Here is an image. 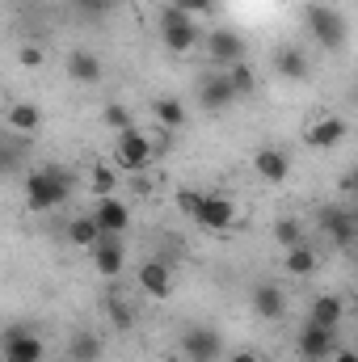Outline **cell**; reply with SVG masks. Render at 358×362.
<instances>
[{
    "mask_svg": "<svg viewBox=\"0 0 358 362\" xmlns=\"http://www.w3.org/2000/svg\"><path fill=\"white\" fill-rule=\"evenodd\" d=\"M135 282H139V291H144L148 299H156V303H165V299L173 295V270H169L165 262H156V257L135 270Z\"/></svg>",
    "mask_w": 358,
    "mask_h": 362,
    "instance_id": "obj_14",
    "label": "cell"
},
{
    "mask_svg": "<svg viewBox=\"0 0 358 362\" xmlns=\"http://www.w3.org/2000/svg\"><path fill=\"white\" fill-rule=\"evenodd\" d=\"M198 198H202L198 189H181V194H178V206L185 211V215H194V211H198Z\"/></svg>",
    "mask_w": 358,
    "mask_h": 362,
    "instance_id": "obj_33",
    "label": "cell"
},
{
    "mask_svg": "<svg viewBox=\"0 0 358 362\" xmlns=\"http://www.w3.org/2000/svg\"><path fill=\"white\" fill-rule=\"evenodd\" d=\"M152 160H156V148H152V135H148V131L131 127V131L114 135V165H118V169H127V173L135 177V173H144Z\"/></svg>",
    "mask_w": 358,
    "mask_h": 362,
    "instance_id": "obj_4",
    "label": "cell"
},
{
    "mask_svg": "<svg viewBox=\"0 0 358 362\" xmlns=\"http://www.w3.org/2000/svg\"><path fill=\"white\" fill-rule=\"evenodd\" d=\"M346 135H350L346 118H337V114H321V118L304 131V144H308V148H316V152H329V148H337Z\"/></svg>",
    "mask_w": 358,
    "mask_h": 362,
    "instance_id": "obj_13",
    "label": "cell"
},
{
    "mask_svg": "<svg viewBox=\"0 0 358 362\" xmlns=\"http://www.w3.org/2000/svg\"><path fill=\"white\" fill-rule=\"evenodd\" d=\"M282 266H287V274H291V278H308V274H316V249L295 245V249H287Z\"/></svg>",
    "mask_w": 358,
    "mask_h": 362,
    "instance_id": "obj_25",
    "label": "cell"
},
{
    "mask_svg": "<svg viewBox=\"0 0 358 362\" xmlns=\"http://www.w3.org/2000/svg\"><path fill=\"white\" fill-rule=\"evenodd\" d=\"M350 97H354V101H358V76H354V89H350Z\"/></svg>",
    "mask_w": 358,
    "mask_h": 362,
    "instance_id": "obj_38",
    "label": "cell"
},
{
    "mask_svg": "<svg viewBox=\"0 0 358 362\" xmlns=\"http://www.w3.org/2000/svg\"><path fill=\"white\" fill-rule=\"evenodd\" d=\"M101 127H110L114 135H122V131H131V127H135V118H131V110H127L122 101H110V105L101 110Z\"/></svg>",
    "mask_w": 358,
    "mask_h": 362,
    "instance_id": "obj_27",
    "label": "cell"
},
{
    "mask_svg": "<svg viewBox=\"0 0 358 362\" xmlns=\"http://www.w3.org/2000/svg\"><path fill=\"white\" fill-rule=\"evenodd\" d=\"M89 257H93V270L101 274V278H118L122 266H127V245H122V236H110L105 232L89 249Z\"/></svg>",
    "mask_w": 358,
    "mask_h": 362,
    "instance_id": "obj_11",
    "label": "cell"
},
{
    "mask_svg": "<svg viewBox=\"0 0 358 362\" xmlns=\"http://www.w3.org/2000/svg\"><path fill=\"white\" fill-rule=\"evenodd\" d=\"M81 13H89V17H105V13H114L122 0H72Z\"/></svg>",
    "mask_w": 358,
    "mask_h": 362,
    "instance_id": "obj_30",
    "label": "cell"
},
{
    "mask_svg": "<svg viewBox=\"0 0 358 362\" xmlns=\"http://www.w3.org/2000/svg\"><path fill=\"white\" fill-rule=\"evenodd\" d=\"M274 72H278L282 81H308V76H312V64H308L304 47H295V42H282V47L274 51Z\"/></svg>",
    "mask_w": 358,
    "mask_h": 362,
    "instance_id": "obj_15",
    "label": "cell"
},
{
    "mask_svg": "<svg viewBox=\"0 0 358 362\" xmlns=\"http://www.w3.org/2000/svg\"><path fill=\"white\" fill-rule=\"evenodd\" d=\"M68 81H76V85H97L101 81V59L85 51V47H76V51H68Z\"/></svg>",
    "mask_w": 358,
    "mask_h": 362,
    "instance_id": "obj_19",
    "label": "cell"
},
{
    "mask_svg": "<svg viewBox=\"0 0 358 362\" xmlns=\"http://www.w3.org/2000/svg\"><path fill=\"white\" fill-rule=\"evenodd\" d=\"M93 219L101 223V232H110V236H122V232L131 228V206H127L122 198H97V206H93Z\"/></svg>",
    "mask_w": 358,
    "mask_h": 362,
    "instance_id": "obj_16",
    "label": "cell"
},
{
    "mask_svg": "<svg viewBox=\"0 0 358 362\" xmlns=\"http://www.w3.org/2000/svg\"><path fill=\"white\" fill-rule=\"evenodd\" d=\"M194 223H202L207 232H228L236 223V202L228 194H202L198 211H194Z\"/></svg>",
    "mask_w": 358,
    "mask_h": 362,
    "instance_id": "obj_8",
    "label": "cell"
},
{
    "mask_svg": "<svg viewBox=\"0 0 358 362\" xmlns=\"http://www.w3.org/2000/svg\"><path fill=\"white\" fill-rule=\"evenodd\" d=\"M131 308L122 303V299H110V320H114V329H131Z\"/></svg>",
    "mask_w": 358,
    "mask_h": 362,
    "instance_id": "obj_31",
    "label": "cell"
},
{
    "mask_svg": "<svg viewBox=\"0 0 358 362\" xmlns=\"http://www.w3.org/2000/svg\"><path fill=\"white\" fill-rule=\"evenodd\" d=\"M89 189H93V198H114V189H118V169L97 160L89 169Z\"/></svg>",
    "mask_w": 358,
    "mask_h": 362,
    "instance_id": "obj_26",
    "label": "cell"
},
{
    "mask_svg": "<svg viewBox=\"0 0 358 362\" xmlns=\"http://www.w3.org/2000/svg\"><path fill=\"white\" fill-rule=\"evenodd\" d=\"M253 312L262 320H282L287 316V295H282L278 282H258L253 286Z\"/></svg>",
    "mask_w": 358,
    "mask_h": 362,
    "instance_id": "obj_18",
    "label": "cell"
},
{
    "mask_svg": "<svg viewBox=\"0 0 358 362\" xmlns=\"http://www.w3.org/2000/svg\"><path fill=\"white\" fill-rule=\"evenodd\" d=\"M304 21H308V34L316 38V47H325V51H346L350 25H346V17H342L333 4H308V8H304Z\"/></svg>",
    "mask_w": 358,
    "mask_h": 362,
    "instance_id": "obj_2",
    "label": "cell"
},
{
    "mask_svg": "<svg viewBox=\"0 0 358 362\" xmlns=\"http://www.w3.org/2000/svg\"><path fill=\"white\" fill-rule=\"evenodd\" d=\"M156 30H161V42H165L173 55H190V51L207 38V34L198 30V21H194L190 13H181L178 4H165V8H161Z\"/></svg>",
    "mask_w": 358,
    "mask_h": 362,
    "instance_id": "obj_3",
    "label": "cell"
},
{
    "mask_svg": "<svg viewBox=\"0 0 358 362\" xmlns=\"http://www.w3.org/2000/svg\"><path fill=\"white\" fill-rule=\"evenodd\" d=\"M350 253H354V266H358V240H354V249H350Z\"/></svg>",
    "mask_w": 358,
    "mask_h": 362,
    "instance_id": "obj_39",
    "label": "cell"
},
{
    "mask_svg": "<svg viewBox=\"0 0 358 362\" xmlns=\"http://www.w3.org/2000/svg\"><path fill=\"white\" fill-rule=\"evenodd\" d=\"M194 97H198V110H202V114H224V110L236 101V89H232L228 72H207V76H198Z\"/></svg>",
    "mask_w": 358,
    "mask_h": 362,
    "instance_id": "obj_7",
    "label": "cell"
},
{
    "mask_svg": "<svg viewBox=\"0 0 358 362\" xmlns=\"http://www.w3.org/2000/svg\"><path fill=\"white\" fill-rule=\"evenodd\" d=\"M181 358L185 362H215L224 354V337L211 329V325H190L185 333H181Z\"/></svg>",
    "mask_w": 358,
    "mask_h": 362,
    "instance_id": "obj_6",
    "label": "cell"
},
{
    "mask_svg": "<svg viewBox=\"0 0 358 362\" xmlns=\"http://www.w3.org/2000/svg\"><path fill=\"white\" fill-rule=\"evenodd\" d=\"M101 236H105V232H101V223H97L93 215H76V219L68 223V245H76V249H93Z\"/></svg>",
    "mask_w": 358,
    "mask_h": 362,
    "instance_id": "obj_24",
    "label": "cell"
},
{
    "mask_svg": "<svg viewBox=\"0 0 358 362\" xmlns=\"http://www.w3.org/2000/svg\"><path fill=\"white\" fill-rule=\"evenodd\" d=\"M152 118L161 122V131H181L185 127V101H178V97H156L152 101Z\"/></svg>",
    "mask_w": 358,
    "mask_h": 362,
    "instance_id": "obj_22",
    "label": "cell"
},
{
    "mask_svg": "<svg viewBox=\"0 0 358 362\" xmlns=\"http://www.w3.org/2000/svg\"><path fill=\"white\" fill-rule=\"evenodd\" d=\"M173 4H178L181 13H190V17H194V13H202V17L215 13V0H173Z\"/></svg>",
    "mask_w": 358,
    "mask_h": 362,
    "instance_id": "obj_32",
    "label": "cell"
},
{
    "mask_svg": "<svg viewBox=\"0 0 358 362\" xmlns=\"http://www.w3.org/2000/svg\"><path fill=\"white\" fill-rule=\"evenodd\" d=\"M299 354L308 362H325V358H333L337 354V333L333 329H325V325H304L299 329Z\"/></svg>",
    "mask_w": 358,
    "mask_h": 362,
    "instance_id": "obj_12",
    "label": "cell"
},
{
    "mask_svg": "<svg viewBox=\"0 0 358 362\" xmlns=\"http://www.w3.org/2000/svg\"><path fill=\"white\" fill-rule=\"evenodd\" d=\"M337 185H342V194H346V198H358V165L342 181H337Z\"/></svg>",
    "mask_w": 358,
    "mask_h": 362,
    "instance_id": "obj_34",
    "label": "cell"
},
{
    "mask_svg": "<svg viewBox=\"0 0 358 362\" xmlns=\"http://www.w3.org/2000/svg\"><path fill=\"white\" fill-rule=\"evenodd\" d=\"M228 81H232L236 97H249V93L258 89V72H253L249 64H232V68H228Z\"/></svg>",
    "mask_w": 358,
    "mask_h": 362,
    "instance_id": "obj_28",
    "label": "cell"
},
{
    "mask_svg": "<svg viewBox=\"0 0 358 362\" xmlns=\"http://www.w3.org/2000/svg\"><path fill=\"white\" fill-rule=\"evenodd\" d=\"M228 362H262V358H258L253 350H236V354H232V358H228Z\"/></svg>",
    "mask_w": 358,
    "mask_h": 362,
    "instance_id": "obj_36",
    "label": "cell"
},
{
    "mask_svg": "<svg viewBox=\"0 0 358 362\" xmlns=\"http://www.w3.org/2000/svg\"><path fill=\"white\" fill-rule=\"evenodd\" d=\"M316 223L325 228V236L337 245V249H354L358 240V223L350 211H342V206H321V215H316Z\"/></svg>",
    "mask_w": 358,
    "mask_h": 362,
    "instance_id": "obj_10",
    "label": "cell"
},
{
    "mask_svg": "<svg viewBox=\"0 0 358 362\" xmlns=\"http://www.w3.org/2000/svg\"><path fill=\"white\" fill-rule=\"evenodd\" d=\"M202 47H207V55H211V64H219V68H232V64H245V38H241L236 30H228V25H219V30H211V34L202 38Z\"/></svg>",
    "mask_w": 358,
    "mask_h": 362,
    "instance_id": "obj_9",
    "label": "cell"
},
{
    "mask_svg": "<svg viewBox=\"0 0 358 362\" xmlns=\"http://www.w3.org/2000/svg\"><path fill=\"white\" fill-rule=\"evenodd\" d=\"M21 64H25V68H38V64H42V51H38V47H25V51H21Z\"/></svg>",
    "mask_w": 358,
    "mask_h": 362,
    "instance_id": "obj_35",
    "label": "cell"
},
{
    "mask_svg": "<svg viewBox=\"0 0 358 362\" xmlns=\"http://www.w3.org/2000/svg\"><path fill=\"white\" fill-rule=\"evenodd\" d=\"M4 122H8V131H17V135H34V131L42 127V110H38L34 101H13L8 114H4Z\"/></svg>",
    "mask_w": 358,
    "mask_h": 362,
    "instance_id": "obj_21",
    "label": "cell"
},
{
    "mask_svg": "<svg viewBox=\"0 0 358 362\" xmlns=\"http://www.w3.org/2000/svg\"><path fill=\"white\" fill-rule=\"evenodd\" d=\"M253 169H258V177H262V181H270V185H282V181L291 177V156H287L282 148H258Z\"/></svg>",
    "mask_w": 358,
    "mask_h": 362,
    "instance_id": "obj_17",
    "label": "cell"
},
{
    "mask_svg": "<svg viewBox=\"0 0 358 362\" xmlns=\"http://www.w3.org/2000/svg\"><path fill=\"white\" fill-rule=\"evenodd\" d=\"M333 362H358V354H354V350H342V346H337V354H333Z\"/></svg>",
    "mask_w": 358,
    "mask_h": 362,
    "instance_id": "obj_37",
    "label": "cell"
},
{
    "mask_svg": "<svg viewBox=\"0 0 358 362\" xmlns=\"http://www.w3.org/2000/svg\"><path fill=\"white\" fill-rule=\"evenodd\" d=\"M64 362H68V358H64Z\"/></svg>",
    "mask_w": 358,
    "mask_h": 362,
    "instance_id": "obj_40",
    "label": "cell"
},
{
    "mask_svg": "<svg viewBox=\"0 0 358 362\" xmlns=\"http://www.w3.org/2000/svg\"><path fill=\"white\" fill-rule=\"evenodd\" d=\"M274 240H278L282 249L304 245V223H299V219H278V223H274Z\"/></svg>",
    "mask_w": 358,
    "mask_h": 362,
    "instance_id": "obj_29",
    "label": "cell"
},
{
    "mask_svg": "<svg viewBox=\"0 0 358 362\" xmlns=\"http://www.w3.org/2000/svg\"><path fill=\"white\" fill-rule=\"evenodd\" d=\"M68 362H101V337L89 333V329H81V333H72L68 337Z\"/></svg>",
    "mask_w": 358,
    "mask_h": 362,
    "instance_id": "obj_23",
    "label": "cell"
},
{
    "mask_svg": "<svg viewBox=\"0 0 358 362\" xmlns=\"http://www.w3.org/2000/svg\"><path fill=\"white\" fill-rule=\"evenodd\" d=\"M0 350H4V362H47V346L30 325H8Z\"/></svg>",
    "mask_w": 358,
    "mask_h": 362,
    "instance_id": "obj_5",
    "label": "cell"
},
{
    "mask_svg": "<svg viewBox=\"0 0 358 362\" xmlns=\"http://www.w3.org/2000/svg\"><path fill=\"white\" fill-rule=\"evenodd\" d=\"M342 316H346L342 295H316V299H312V308H308V320H312V325H325V329H333V333H337Z\"/></svg>",
    "mask_w": 358,
    "mask_h": 362,
    "instance_id": "obj_20",
    "label": "cell"
},
{
    "mask_svg": "<svg viewBox=\"0 0 358 362\" xmlns=\"http://www.w3.org/2000/svg\"><path fill=\"white\" fill-rule=\"evenodd\" d=\"M68 194H72V173H64V169H34L25 177V206L38 215L64 206Z\"/></svg>",
    "mask_w": 358,
    "mask_h": 362,
    "instance_id": "obj_1",
    "label": "cell"
}]
</instances>
